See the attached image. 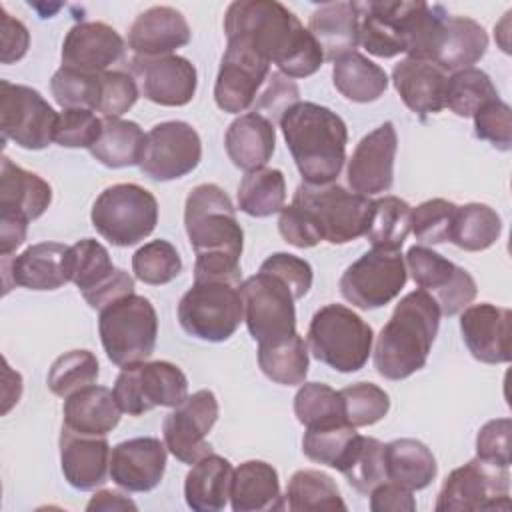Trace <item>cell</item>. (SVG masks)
Wrapping results in <instances>:
<instances>
[{
    "instance_id": "e575fe53",
    "label": "cell",
    "mask_w": 512,
    "mask_h": 512,
    "mask_svg": "<svg viewBox=\"0 0 512 512\" xmlns=\"http://www.w3.org/2000/svg\"><path fill=\"white\" fill-rule=\"evenodd\" d=\"M488 50L486 30L468 16H446L432 62L444 72L472 68Z\"/></svg>"
},
{
    "instance_id": "ba28073f",
    "label": "cell",
    "mask_w": 512,
    "mask_h": 512,
    "mask_svg": "<svg viewBox=\"0 0 512 512\" xmlns=\"http://www.w3.org/2000/svg\"><path fill=\"white\" fill-rule=\"evenodd\" d=\"M292 202L308 212L320 238L330 244H348L366 234L372 200L346 190L340 184H306L302 182Z\"/></svg>"
},
{
    "instance_id": "e0dca14e",
    "label": "cell",
    "mask_w": 512,
    "mask_h": 512,
    "mask_svg": "<svg viewBox=\"0 0 512 512\" xmlns=\"http://www.w3.org/2000/svg\"><path fill=\"white\" fill-rule=\"evenodd\" d=\"M68 276L94 310L134 292V278L116 268L108 250L94 238H82L68 248Z\"/></svg>"
},
{
    "instance_id": "cb8c5ba5",
    "label": "cell",
    "mask_w": 512,
    "mask_h": 512,
    "mask_svg": "<svg viewBox=\"0 0 512 512\" xmlns=\"http://www.w3.org/2000/svg\"><path fill=\"white\" fill-rule=\"evenodd\" d=\"M510 322L512 312L508 308L490 302L466 306L460 316V332L468 352L484 364L510 362Z\"/></svg>"
},
{
    "instance_id": "94428289",
    "label": "cell",
    "mask_w": 512,
    "mask_h": 512,
    "mask_svg": "<svg viewBox=\"0 0 512 512\" xmlns=\"http://www.w3.org/2000/svg\"><path fill=\"white\" fill-rule=\"evenodd\" d=\"M260 270L270 272L280 280H284L290 286L296 300L304 298L312 288V266L308 260L300 256H294L288 252H276L262 262Z\"/></svg>"
},
{
    "instance_id": "6125c7cd",
    "label": "cell",
    "mask_w": 512,
    "mask_h": 512,
    "mask_svg": "<svg viewBox=\"0 0 512 512\" xmlns=\"http://www.w3.org/2000/svg\"><path fill=\"white\" fill-rule=\"evenodd\" d=\"M278 214V232L288 244L296 248H312L322 242L312 218L298 204L292 202L290 206H284Z\"/></svg>"
},
{
    "instance_id": "f546056e",
    "label": "cell",
    "mask_w": 512,
    "mask_h": 512,
    "mask_svg": "<svg viewBox=\"0 0 512 512\" xmlns=\"http://www.w3.org/2000/svg\"><path fill=\"white\" fill-rule=\"evenodd\" d=\"M226 154L232 164L244 172L262 168L274 154L276 128L274 124L256 112L240 114L230 122L224 136Z\"/></svg>"
},
{
    "instance_id": "f6af8a7d",
    "label": "cell",
    "mask_w": 512,
    "mask_h": 512,
    "mask_svg": "<svg viewBox=\"0 0 512 512\" xmlns=\"http://www.w3.org/2000/svg\"><path fill=\"white\" fill-rule=\"evenodd\" d=\"M294 414L296 420L306 428L346 424L340 390H334L322 382H302L294 396Z\"/></svg>"
},
{
    "instance_id": "44dd1931",
    "label": "cell",
    "mask_w": 512,
    "mask_h": 512,
    "mask_svg": "<svg viewBox=\"0 0 512 512\" xmlns=\"http://www.w3.org/2000/svg\"><path fill=\"white\" fill-rule=\"evenodd\" d=\"M396 150L398 136L392 122H384L368 132L348 160L346 178L352 192L362 196L388 192L394 184Z\"/></svg>"
},
{
    "instance_id": "003e7915",
    "label": "cell",
    "mask_w": 512,
    "mask_h": 512,
    "mask_svg": "<svg viewBox=\"0 0 512 512\" xmlns=\"http://www.w3.org/2000/svg\"><path fill=\"white\" fill-rule=\"evenodd\" d=\"M138 506L128 498L124 496L122 492H116V490H100L96 492L90 502L86 504V510L88 512H110V510H136Z\"/></svg>"
},
{
    "instance_id": "83f0119b",
    "label": "cell",
    "mask_w": 512,
    "mask_h": 512,
    "mask_svg": "<svg viewBox=\"0 0 512 512\" xmlns=\"http://www.w3.org/2000/svg\"><path fill=\"white\" fill-rule=\"evenodd\" d=\"M192 38L184 14L172 6H152L140 12L128 30V48L136 56H164Z\"/></svg>"
},
{
    "instance_id": "c3c4849f",
    "label": "cell",
    "mask_w": 512,
    "mask_h": 512,
    "mask_svg": "<svg viewBox=\"0 0 512 512\" xmlns=\"http://www.w3.org/2000/svg\"><path fill=\"white\" fill-rule=\"evenodd\" d=\"M100 374V364L90 350H68L58 356L50 370L46 384L52 394L68 398L70 394L96 384Z\"/></svg>"
},
{
    "instance_id": "d590c367",
    "label": "cell",
    "mask_w": 512,
    "mask_h": 512,
    "mask_svg": "<svg viewBox=\"0 0 512 512\" xmlns=\"http://www.w3.org/2000/svg\"><path fill=\"white\" fill-rule=\"evenodd\" d=\"M234 468L230 460L214 452L206 454L186 474L184 498L188 508L196 512H216L230 500Z\"/></svg>"
},
{
    "instance_id": "7402d4cb",
    "label": "cell",
    "mask_w": 512,
    "mask_h": 512,
    "mask_svg": "<svg viewBox=\"0 0 512 512\" xmlns=\"http://www.w3.org/2000/svg\"><path fill=\"white\" fill-rule=\"evenodd\" d=\"M130 70L140 80L142 96L154 104L186 106L196 94L198 74L194 64L184 56H134Z\"/></svg>"
},
{
    "instance_id": "8d00e7d4",
    "label": "cell",
    "mask_w": 512,
    "mask_h": 512,
    "mask_svg": "<svg viewBox=\"0 0 512 512\" xmlns=\"http://www.w3.org/2000/svg\"><path fill=\"white\" fill-rule=\"evenodd\" d=\"M386 480L408 490H422L432 484L438 472L432 450L416 438H396L384 444Z\"/></svg>"
},
{
    "instance_id": "9a60e30c",
    "label": "cell",
    "mask_w": 512,
    "mask_h": 512,
    "mask_svg": "<svg viewBox=\"0 0 512 512\" xmlns=\"http://www.w3.org/2000/svg\"><path fill=\"white\" fill-rule=\"evenodd\" d=\"M56 122L58 114L38 90L0 80V130L4 140H12L26 150H42L54 140Z\"/></svg>"
},
{
    "instance_id": "f5cc1de1",
    "label": "cell",
    "mask_w": 512,
    "mask_h": 512,
    "mask_svg": "<svg viewBox=\"0 0 512 512\" xmlns=\"http://www.w3.org/2000/svg\"><path fill=\"white\" fill-rule=\"evenodd\" d=\"M346 424L354 428L380 422L390 410V396L372 382H356L340 390Z\"/></svg>"
},
{
    "instance_id": "3957f363",
    "label": "cell",
    "mask_w": 512,
    "mask_h": 512,
    "mask_svg": "<svg viewBox=\"0 0 512 512\" xmlns=\"http://www.w3.org/2000/svg\"><path fill=\"white\" fill-rule=\"evenodd\" d=\"M440 308L424 292H408L382 326L374 346V368L386 380H404L424 368L440 328Z\"/></svg>"
},
{
    "instance_id": "11a10c76",
    "label": "cell",
    "mask_w": 512,
    "mask_h": 512,
    "mask_svg": "<svg viewBox=\"0 0 512 512\" xmlns=\"http://www.w3.org/2000/svg\"><path fill=\"white\" fill-rule=\"evenodd\" d=\"M102 134V118L94 110L68 108L58 114L54 142L62 148H92Z\"/></svg>"
},
{
    "instance_id": "2e32d148",
    "label": "cell",
    "mask_w": 512,
    "mask_h": 512,
    "mask_svg": "<svg viewBox=\"0 0 512 512\" xmlns=\"http://www.w3.org/2000/svg\"><path fill=\"white\" fill-rule=\"evenodd\" d=\"M404 262L412 280L436 300L444 316L460 314L478 294L476 280L468 270L428 246H410Z\"/></svg>"
},
{
    "instance_id": "4fadbf2b",
    "label": "cell",
    "mask_w": 512,
    "mask_h": 512,
    "mask_svg": "<svg viewBox=\"0 0 512 512\" xmlns=\"http://www.w3.org/2000/svg\"><path fill=\"white\" fill-rule=\"evenodd\" d=\"M510 508V472L480 458L454 468L436 498V512H474Z\"/></svg>"
},
{
    "instance_id": "7c38bea8",
    "label": "cell",
    "mask_w": 512,
    "mask_h": 512,
    "mask_svg": "<svg viewBox=\"0 0 512 512\" xmlns=\"http://www.w3.org/2000/svg\"><path fill=\"white\" fill-rule=\"evenodd\" d=\"M360 12V44L378 58L408 54L426 10V2L416 0H376L356 2Z\"/></svg>"
},
{
    "instance_id": "5bb4252c",
    "label": "cell",
    "mask_w": 512,
    "mask_h": 512,
    "mask_svg": "<svg viewBox=\"0 0 512 512\" xmlns=\"http://www.w3.org/2000/svg\"><path fill=\"white\" fill-rule=\"evenodd\" d=\"M408 278L400 250L372 248L340 276V294L360 310H376L392 302Z\"/></svg>"
},
{
    "instance_id": "f907efd6",
    "label": "cell",
    "mask_w": 512,
    "mask_h": 512,
    "mask_svg": "<svg viewBox=\"0 0 512 512\" xmlns=\"http://www.w3.org/2000/svg\"><path fill=\"white\" fill-rule=\"evenodd\" d=\"M132 272L144 284L162 286L182 272V258L168 240H150L134 252Z\"/></svg>"
},
{
    "instance_id": "7a4b0ae2",
    "label": "cell",
    "mask_w": 512,
    "mask_h": 512,
    "mask_svg": "<svg viewBox=\"0 0 512 512\" xmlns=\"http://www.w3.org/2000/svg\"><path fill=\"white\" fill-rule=\"evenodd\" d=\"M286 146L306 184L334 182L346 162V122L316 102H296L278 120Z\"/></svg>"
},
{
    "instance_id": "d4e9b609",
    "label": "cell",
    "mask_w": 512,
    "mask_h": 512,
    "mask_svg": "<svg viewBox=\"0 0 512 512\" xmlns=\"http://www.w3.org/2000/svg\"><path fill=\"white\" fill-rule=\"evenodd\" d=\"M166 444L142 436L118 442L110 452V478L126 492L154 490L166 470Z\"/></svg>"
},
{
    "instance_id": "277c9868",
    "label": "cell",
    "mask_w": 512,
    "mask_h": 512,
    "mask_svg": "<svg viewBox=\"0 0 512 512\" xmlns=\"http://www.w3.org/2000/svg\"><path fill=\"white\" fill-rule=\"evenodd\" d=\"M372 342L370 324L344 304H326L316 310L306 334L308 352L342 374L364 368Z\"/></svg>"
},
{
    "instance_id": "30bf717a",
    "label": "cell",
    "mask_w": 512,
    "mask_h": 512,
    "mask_svg": "<svg viewBox=\"0 0 512 512\" xmlns=\"http://www.w3.org/2000/svg\"><path fill=\"white\" fill-rule=\"evenodd\" d=\"M114 398L124 414L142 416L158 406L176 408L188 396V378L172 362H136L120 370Z\"/></svg>"
},
{
    "instance_id": "ac0fdd59",
    "label": "cell",
    "mask_w": 512,
    "mask_h": 512,
    "mask_svg": "<svg viewBox=\"0 0 512 512\" xmlns=\"http://www.w3.org/2000/svg\"><path fill=\"white\" fill-rule=\"evenodd\" d=\"M202 160V140L192 124L166 120L146 134L140 170L154 182H170L190 174Z\"/></svg>"
},
{
    "instance_id": "4316f807",
    "label": "cell",
    "mask_w": 512,
    "mask_h": 512,
    "mask_svg": "<svg viewBox=\"0 0 512 512\" xmlns=\"http://www.w3.org/2000/svg\"><path fill=\"white\" fill-rule=\"evenodd\" d=\"M110 452L106 436L78 434L62 426L60 468L72 488L88 492L102 486L110 476Z\"/></svg>"
},
{
    "instance_id": "681fc988",
    "label": "cell",
    "mask_w": 512,
    "mask_h": 512,
    "mask_svg": "<svg viewBox=\"0 0 512 512\" xmlns=\"http://www.w3.org/2000/svg\"><path fill=\"white\" fill-rule=\"evenodd\" d=\"M358 432L354 426L336 424L324 428H306L302 438V452L318 464L340 470L344 460L348 458Z\"/></svg>"
},
{
    "instance_id": "1f68e13d",
    "label": "cell",
    "mask_w": 512,
    "mask_h": 512,
    "mask_svg": "<svg viewBox=\"0 0 512 512\" xmlns=\"http://www.w3.org/2000/svg\"><path fill=\"white\" fill-rule=\"evenodd\" d=\"M230 506L234 512L284 510L286 504L276 468L264 460H246L234 468Z\"/></svg>"
},
{
    "instance_id": "e7e4bbea",
    "label": "cell",
    "mask_w": 512,
    "mask_h": 512,
    "mask_svg": "<svg viewBox=\"0 0 512 512\" xmlns=\"http://www.w3.org/2000/svg\"><path fill=\"white\" fill-rule=\"evenodd\" d=\"M370 510L372 512H414L416 500L412 496V490L384 480L378 484L370 494Z\"/></svg>"
},
{
    "instance_id": "4dcf8cb0",
    "label": "cell",
    "mask_w": 512,
    "mask_h": 512,
    "mask_svg": "<svg viewBox=\"0 0 512 512\" xmlns=\"http://www.w3.org/2000/svg\"><path fill=\"white\" fill-rule=\"evenodd\" d=\"M308 30L322 48L324 60L334 62L360 44V12L356 2H324L308 20Z\"/></svg>"
},
{
    "instance_id": "9c48e42d",
    "label": "cell",
    "mask_w": 512,
    "mask_h": 512,
    "mask_svg": "<svg viewBox=\"0 0 512 512\" xmlns=\"http://www.w3.org/2000/svg\"><path fill=\"white\" fill-rule=\"evenodd\" d=\"M238 288L226 280H194L176 310L182 330L206 342L228 340L244 320Z\"/></svg>"
},
{
    "instance_id": "bcb514c9",
    "label": "cell",
    "mask_w": 512,
    "mask_h": 512,
    "mask_svg": "<svg viewBox=\"0 0 512 512\" xmlns=\"http://www.w3.org/2000/svg\"><path fill=\"white\" fill-rule=\"evenodd\" d=\"M338 472L356 492L370 494L378 484L386 480L384 444L372 436L358 434L348 458Z\"/></svg>"
},
{
    "instance_id": "03108f58",
    "label": "cell",
    "mask_w": 512,
    "mask_h": 512,
    "mask_svg": "<svg viewBox=\"0 0 512 512\" xmlns=\"http://www.w3.org/2000/svg\"><path fill=\"white\" fill-rule=\"evenodd\" d=\"M28 220L16 214L0 212V256H10L26 240Z\"/></svg>"
},
{
    "instance_id": "91938a15",
    "label": "cell",
    "mask_w": 512,
    "mask_h": 512,
    "mask_svg": "<svg viewBox=\"0 0 512 512\" xmlns=\"http://www.w3.org/2000/svg\"><path fill=\"white\" fill-rule=\"evenodd\" d=\"M510 432L512 420L510 418H496L486 422L476 434V458L508 468L510 466Z\"/></svg>"
},
{
    "instance_id": "836d02e7",
    "label": "cell",
    "mask_w": 512,
    "mask_h": 512,
    "mask_svg": "<svg viewBox=\"0 0 512 512\" xmlns=\"http://www.w3.org/2000/svg\"><path fill=\"white\" fill-rule=\"evenodd\" d=\"M62 414V426L78 434L106 436L118 426L122 410L110 388L92 384L64 398Z\"/></svg>"
},
{
    "instance_id": "d6a6232c",
    "label": "cell",
    "mask_w": 512,
    "mask_h": 512,
    "mask_svg": "<svg viewBox=\"0 0 512 512\" xmlns=\"http://www.w3.org/2000/svg\"><path fill=\"white\" fill-rule=\"evenodd\" d=\"M52 202L50 184L36 172L24 170L8 156L0 162V212L30 220L40 218Z\"/></svg>"
},
{
    "instance_id": "680465c9",
    "label": "cell",
    "mask_w": 512,
    "mask_h": 512,
    "mask_svg": "<svg viewBox=\"0 0 512 512\" xmlns=\"http://www.w3.org/2000/svg\"><path fill=\"white\" fill-rule=\"evenodd\" d=\"M296 102H300V90L296 82L282 72H270L264 90L254 100L252 112L266 116L274 124V120H280L282 114Z\"/></svg>"
},
{
    "instance_id": "ffe728a7",
    "label": "cell",
    "mask_w": 512,
    "mask_h": 512,
    "mask_svg": "<svg viewBox=\"0 0 512 512\" xmlns=\"http://www.w3.org/2000/svg\"><path fill=\"white\" fill-rule=\"evenodd\" d=\"M268 74L270 62L256 48L238 38L228 40L214 82L216 106L228 114L246 112Z\"/></svg>"
},
{
    "instance_id": "ab89813d",
    "label": "cell",
    "mask_w": 512,
    "mask_h": 512,
    "mask_svg": "<svg viewBox=\"0 0 512 512\" xmlns=\"http://www.w3.org/2000/svg\"><path fill=\"white\" fill-rule=\"evenodd\" d=\"M258 366L272 382L298 386L308 374V346L298 332L278 342L258 344Z\"/></svg>"
},
{
    "instance_id": "8992f818",
    "label": "cell",
    "mask_w": 512,
    "mask_h": 512,
    "mask_svg": "<svg viewBox=\"0 0 512 512\" xmlns=\"http://www.w3.org/2000/svg\"><path fill=\"white\" fill-rule=\"evenodd\" d=\"M98 334L108 360L120 368L152 356L158 336V316L152 302L126 294L106 304L98 314Z\"/></svg>"
},
{
    "instance_id": "74e56055",
    "label": "cell",
    "mask_w": 512,
    "mask_h": 512,
    "mask_svg": "<svg viewBox=\"0 0 512 512\" xmlns=\"http://www.w3.org/2000/svg\"><path fill=\"white\" fill-rule=\"evenodd\" d=\"M332 82L336 90L352 102H374L388 88V74L360 52H346L334 60Z\"/></svg>"
},
{
    "instance_id": "6f0895ef",
    "label": "cell",
    "mask_w": 512,
    "mask_h": 512,
    "mask_svg": "<svg viewBox=\"0 0 512 512\" xmlns=\"http://www.w3.org/2000/svg\"><path fill=\"white\" fill-rule=\"evenodd\" d=\"M472 118L476 138L490 142L502 152L512 148V110L504 100L486 102Z\"/></svg>"
},
{
    "instance_id": "603a6c76",
    "label": "cell",
    "mask_w": 512,
    "mask_h": 512,
    "mask_svg": "<svg viewBox=\"0 0 512 512\" xmlns=\"http://www.w3.org/2000/svg\"><path fill=\"white\" fill-rule=\"evenodd\" d=\"M68 248L70 246L60 242H38L14 258L2 256L4 294H8L12 286L28 290H56L70 282Z\"/></svg>"
},
{
    "instance_id": "6da1fadb",
    "label": "cell",
    "mask_w": 512,
    "mask_h": 512,
    "mask_svg": "<svg viewBox=\"0 0 512 512\" xmlns=\"http://www.w3.org/2000/svg\"><path fill=\"white\" fill-rule=\"evenodd\" d=\"M226 40H244L288 78L320 70L322 48L298 16L276 0H236L224 14Z\"/></svg>"
},
{
    "instance_id": "ee69618b",
    "label": "cell",
    "mask_w": 512,
    "mask_h": 512,
    "mask_svg": "<svg viewBox=\"0 0 512 512\" xmlns=\"http://www.w3.org/2000/svg\"><path fill=\"white\" fill-rule=\"evenodd\" d=\"M410 216L412 206L398 196L372 200V212L364 236L374 248L400 250L410 234Z\"/></svg>"
},
{
    "instance_id": "db71d44e",
    "label": "cell",
    "mask_w": 512,
    "mask_h": 512,
    "mask_svg": "<svg viewBox=\"0 0 512 512\" xmlns=\"http://www.w3.org/2000/svg\"><path fill=\"white\" fill-rule=\"evenodd\" d=\"M456 208L454 202L444 198H430L418 204L412 208L410 232L422 246L450 242Z\"/></svg>"
},
{
    "instance_id": "b9f144b4",
    "label": "cell",
    "mask_w": 512,
    "mask_h": 512,
    "mask_svg": "<svg viewBox=\"0 0 512 512\" xmlns=\"http://www.w3.org/2000/svg\"><path fill=\"white\" fill-rule=\"evenodd\" d=\"M502 232L500 214L482 202H470L456 208L450 242L466 252L490 248Z\"/></svg>"
},
{
    "instance_id": "7bdbcfd3",
    "label": "cell",
    "mask_w": 512,
    "mask_h": 512,
    "mask_svg": "<svg viewBox=\"0 0 512 512\" xmlns=\"http://www.w3.org/2000/svg\"><path fill=\"white\" fill-rule=\"evenodd\" d=\"M286 506L292 512L308 510H346V502L332 476L304 468L296 470L286 486Z\"/></svg>"
},
{
    "instance_id": "f35d334b",
    "label": "cell",
    "mask_w": 512,
    "mask_h": 512,
    "mask_svg": "<svg viewBox=\"0 0 512 512\" xmlns=\"http://www.w3.org/2000/svg\"><path fill=\"white\" fill-rule=\"evenodd\" d=\"M144 150L146 134L136 122L102 118V134L90 148V154L106 168H128L140 166Z\"/></svg>"
},
{
    "instance_id": "d6986e66",
    "label": "cell",
    "mask_w": 512,
    "mask_h": 512,
    "mask_svg": "<svg viewBox=\"0 0 512 512\" xmlns=\"http://www.w3.org/2000/svg\"><path fill=\"white\" fill-rule=\"evenodd\" d=\"M220 408L218 398L212 390L202 388L194 394H188L162 422L164 444L168 452L184 462L194 464L206 454L212 452V446L206 442V436L218 420Z\"/></svg>"
},
{
    "instance_id": "f1b7e54d",
    "label": "cell",
    "mask_w": 512,
    "mask_h": 512,
    "mask_svg": "<svg viewBox=\"0 0 512 512\" xmlns=\"http://www.w3.org/2000/svg\"><path fill=\"white\" fill-rule=\"evenodd\" d=\"M392 82L402 102L422 120L446 108L448 72L430 60L406 56L394 64Z\"/></svg>"
},
{
    "instance_id": "be15d7a7",
    "label": "cell",
    "mask_w": 512,
    "mask_h": 512,
    "mask_svg": "<svg viewBox=\"0 0 512 512\" xmlns=\"http://www.w3.org/2000/svg\"><path fill=\"white\" fill-rule=\"evenodd\" d=\"M0 30H2V64L18 62L26 56L30 46V32L28 28L8 14L4 6H0Z\"/></svg>"
},
{
    "instance_id": "484cf974",
    "label": "cell",
    "mask_w": 512,
    "mask_h": 512,
    "mask_svg": "<svg viewBox=\"0 0 512 512\" xmlns=\"http://www.w3.org/2000/svg\"><path fill=\"white\" fill-rule=\"evenodd\" d=\"M122 36L104 22H78L62 42V66L90 74L106 72L124 56Z\"/></svg>"
},
{
    "instance_id": "7dc6e473",
    "label": "cell",
    "mask_w": 512,
    "mask_h": 512,
    "mask_svg": "<svg viewBox=\"0 0 512 512\" xmlns=\"http://www.w3.org/2000/svg\"><path fill=\"white\" fill-rule=\"evenodd\" d=\"M498 90L492 78L480 68H464L452 72L446 84V108L460 118H472L486 102L496 100Z\"/></svg>"
},
{
    "instance_id": "8fae6325",
    "label": "cell",
    "mask_w": 512,
    "mask_h": 512,
    "mask_svg": "<svg viewBox=\"0 0 512 512\" xmlns=\"http://www.w3.org/2000/svg\"><path fill=\"white\" fill-rule=\"evenodd\" d=\"M244 322L258 344L284 340L296 332V308L290 286L278 276L258 270L240 284Z\"/></svg>"
},
{
    "instance_id": "9f6ffc18",
    "label": "cell",
    "mask_w": 512,
    "mask_h": 512,
    "mask_svg": "<svg viewBox=\"0 0 512 512\" xmlns=\"http://www.w3.org/2000/svg\"><path fill=\"white\" fill-rule=\"evenodd\" d=\"M138 94L140 88L130 74L122 70L100 72V98L96 112H100L102 118H120L136 104Z\"/></svg>"
},
{
    "instance_id": "60d3db41",
    "label": "cell",
    "mask_w": 512,
    "mask_h": 512,
    "mask_svg": "<svg viewBox=\"0 0 512 512\" xmlns=\"http://www.w3.org/2000/svg\"><path fill=\"white\" fill-rule=\"evenodd\" d=\"M286 202V178L278 168H256L246 172L238 186V208L254 218L278 214Z\"/></svg>"
},
{
    "instance_id": "52a82bcc",
    "label": "cell",
    "mask_w": 512,
    "mask_h": 512,
    "mask_svg": "<svg viewBox=\"0 0 512 512\" xmlns=\"http://www.w3.org/2000/svg\"><path fill=\"white\" fill-rule=\"evenodd\" d=\"M90 220L96 232L112 246L128 248L154 232L158 202L150 190L138 184H112L94 200Z\"/></svg>"
},
{
    "instance_id": "816d5d0a",
    "label": "cell",
    "mask_w": 512,
    "mask_h": 512,
    "mask_svg": "<svg viewBox=\"0 0 512 512\" xmlns=\"http://www.w3.org/2000/svg\"><path fill=\"white\" fill-rule=\"evenodd\" d=\"M50 90L62 110L86 108L94 110L100 98V74L82 72L76 68L60 66L50 80Z\"/></svg>"
},
{
    "instance_id": "5b68a950",
    "label": "cell",
    "mask_w": 512,
    "mask_h": 512,
    "mask_svg": "<svg viewBox=\"0 0 512 512\" xmlns=\"http://www.w3.org/2000/svg\"><path fill=\"white\" fill-rule=\"evenodd\" d=\"M184 228L196 256H226L240 260L244 232L228 194L212 182L190 190L184 204Z\"/></svg>"
}]
</instances>
